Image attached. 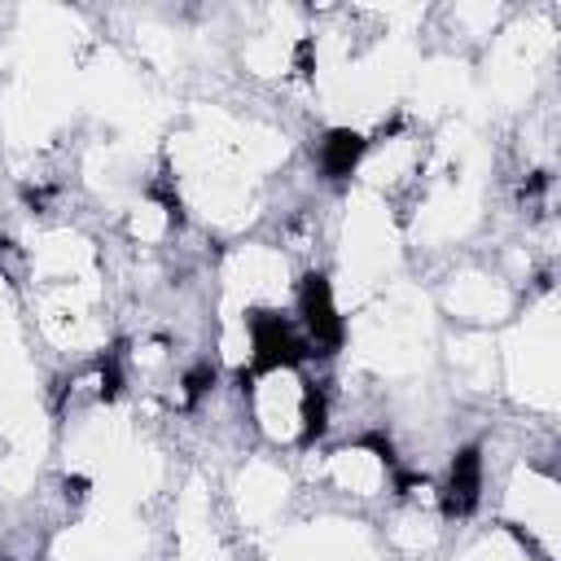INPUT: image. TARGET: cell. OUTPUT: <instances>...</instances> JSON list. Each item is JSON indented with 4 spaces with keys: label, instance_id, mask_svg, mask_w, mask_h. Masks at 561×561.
Wrapping results in <instances>:
<instances>
[{
    "label": "cell",
    "instance_id": "obj_1",
    "mask_svg": "<svg viewBox=\"0 0 561 561\" xmlns=\"http://www.w3.org/2000/svg\"><path fill=\"white\" fill-rule=\"evenodd\" d=\"M482 491V460L478 451H460L447 473V513H469Z\"/></svg>",
    "mask_w": 561,
    "mask_h": 561
},
{
    "label": "cell",
    "instance_id": "obj_2",
    "mask_svg": "<svg viewBox=\"0 0 561 561\" xmlns=\"http://www.w3.org/2000/svg\"><path fill=\"white\" fill-rule=\"evenodd\" d=\"M364 158V136L359 131H329L324 140H320V171L329 175V180H342V175H351L355 171V162Z\"/></svg>",
    "mask_w": 561,
    "mask_h": 561
}]
</instances>
